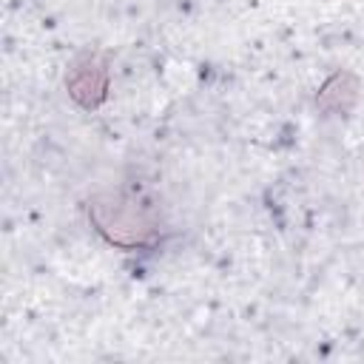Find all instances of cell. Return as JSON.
<instances>
[{
  "label": "cell",
  "instance_id": "6da1fadb",
  "mask_svg": "<svg viewBox=\"0 0 364 364\" xmlns=\"http://www.w3.org/2000/svg\"><path fill=\"white\" fill-rule=\"evenodd\" d=\"M94 225L117 245H142L151 239L154 225L142 205L125 196H100L91 202Z\"/></svg>",
  "mask_w": 364,
  "mask_h": 364
},
{
  "label": "cell",
  "instance_id": "7a4b0ae2",
  "mask_svg": "<svg viewBox=\"0 0 364 364\" xmlns=\"http://www.w3.org/2000/svg\"><path fill=\"white\" fill-rule=\"evenodd\" d=\"M68 91L82 105H97L105 94V74L100 65H77L68 77Z\"/></svg>",
  "mask_w": 364,
  "mask_h": 364
}]
</instances>
